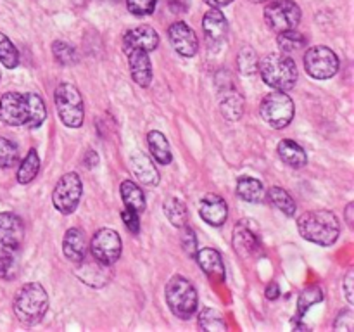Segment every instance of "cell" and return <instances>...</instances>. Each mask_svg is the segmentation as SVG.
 Segmentation results:
<instances>
[{
    "label": "cell",
    "instance_id": "cell-27",
    "mask_svg": "<svg viewBox=\"0 0 354 332\" xmlns=\"http://www.w3.org/2000/svg\"><path fill=\"white\" fill-rule=\"evenodd\" d=\"M237 194L241 199L248 201V203H261L263 197H265V189L258 178L241 176L237 182Z\"/></svg>",
    "mask_w": 354,
    "mask_h": 332
},
{
    "label": "cell",
    "instance_id": "cell-39",
    "mask_svg": "<svg viewBox=\"0 0 354 332\" xmlns=\"http://www.w3.org/2000/svg\"><path fill=\"white\" fill-rule=\"evenodd\" d=\"M182 228V235H180V242H182V248L190 258H196L197 255V235L189 225H183Z\"/></svg>",
    "mask_w": 354,
    "mask_h": 332
},
{
    "label": "cell",
    "instance_id": "cell-28",
    "mask_svg": "<svg viewBox=\"0 0 354 332\" xmlns=\"http://www.w3.org/2000/svg\"><path fill=\"white\" fill-rule=\"evenodd\" d=\"M277 42H279V48L282 54H292V52H297L306 47L308 44L306 37L299 33V31H296V28L294 30L280 31Z\"/></svg>",
    "mask_w": 354,
    "mask_h": 332
},
{
    "label": "cell",
    "instance_id": "cell-35",
    "mask_svg": "<svg viewBox=\"0 0 354 332\" xmlns=\"http://www.w3.org/2000/svg\"><path fill=\"white\" fill-rule=\"evenodd\" d=\"M52 52H54V57L59 64L62 66H73L78 62V52L73 47L71 44L62 40H55L52 44Z\"/></svg>",
    "mask_w": 354,
    "mask_h": 332
},
{
    "label": "cell",
    "instance_id": "cell-1",
    "mask_svg": "<svg viewBox=\"0 0 354 332\" xmlns=\"http://www.w3.org/2000/svg\"><path fill=\"white\" fill-rule=\"evenodd\" d=\"M47 118V107L38 93L7 92L0 97V121L9 127L38 128Z\"/></svg>",
    "mask_w": 354,
    "mask_h": 332
},
{
    "label": "cell",
    "instance_id": "cell-32",
    "mask_svg": "<svg viewBox=\"0 0 354 332\" xmlns=\"http://www.w3.org/2000/svg\"><path fill=\"white\" fill-rule=\"evenodd\" d=\"M199 327L203 331L209 332H225L227 331V324L220 311L213 310V308H203L199 313Z\"/></svg>",
    "mask_w": 354,
    "mask_h": 332
},
{
    "label": "cell",
    "instance_id": "cell-17",
    "mask_svg": "<svg viewBox=\"0 0 354 332\" xmlns=\"http://www.w3.org/2000/svg\"><path fill=\"white\" fill-rule=\"evenodd\" d=\"M159 45V35L156 33L154 28L151 26H137L133 30L127 31L123 38L124 52L130 50H144L152 52Z\"/></svg>",
    "mask_w": 354,
    "mask_h": 332
},
{
    "label": "cell",
    "instance_id": "cell-46",
    "mask_svg": "<svg viewBox=\"0 0 354 332\" xmlns=\"http://www.w3.org/2000/svg\"><path fill=\"white\" fill-rule=\"evenodd\" d=\"M204 2H206L209 7H213V9H220V7L230 6L234 0H204Z\"/></svg>",
    "mask_w": 354,
    "mask_h": 332
},
{
    "label": "cell",
    "instance_id": "cell-9",
    "mask_svg": "<svg viewBox=\"0 0 354 332\" xmlns=\"http://www.w3.org/2000/svg\"><path fill=\"white\" fill-rule=\"evenodd\" d=\"M83 194V183L78 173L69 172L59 178L55 185L54 194H52V203L54 208L62 214L75 213L78 208L80 199Z\"/></svg>",
    "mask_w": 354,
    "mask_h": 332
},
{
    "label": "cell",
    "instance_id": "cell-16",
    "mask_svg": "<svg viewBox=\"0 0 354 332\" xmlns=\"http://www.w3.org/2000/svg\"><path fill=\"white\" fill-rule=\"evenodd\" d=\"M24 223L17 214L0 213V246L17 251L23 244Z\"/></svg>",
    "mask_w": 354,
    "mask_h": 332
},
{
    "label": "cell",
    "instance_id": "cell-14",
    "mask_svg": "<svg viewBox=\"0 0 354 332\" xmlns=\"http://www.w3.org/2000/svg\"><path fill=\"white\" fill-rule=\"evenodd\" d=\"M76 275L80 280L86 284V286L92 287H104L111 279V265L99 261L97 258L90 256V258H83L78 263V270H76Z\"/></svg>",
    "mask_w": 354,
    "mask_h": 332
},
{
    "label": "cell",
    "instance_id": "cell-3",
    "mask_svg": "<svg viewBox=\"0 0 354 332\" xmlns=\"http://www.w3.org/2000/svg\"><path fill=\"white\" fill-rule=\"evenodd\" d=\"M48 310V294L38 282H28L14 297V313L24 325H37Z\"/></svg>",
    "mask_w": 354,
    "mask_h": 332
},
{
    "label": "cell",
    "instance_id": "cell-41",
    "mask_svg": "<svg viewBox=\"0 0 354 332\" xmlns=\"http://www.w3.org/2000/svg\"><path fill=\"white\" fill-rule=\"evenodd\" d=\"M121 218L124 221V227L131 232V234L137 235L140 232V218H138V213L131 208L124 206V210L121 211Z\"/></svg>",
    "mask_w": 354,
    "mask_h": 332
},
{
    "label": "cell",
    "instance_id": "cell-36",
    "mask_svg": "<svg viewBox=\"0 0 354 332\" xmlns=\"http://www.w3.org/2000/svg\"><path fill=\"white\" fill-rule=\"evenodd\" d=\"M19 161V149L9 138L0 137V168L10 169Z\"/></svg>",
    "mask_w": 354,
    "mask_h": 332
},
{
    "label": "cell",
    "instance_id": "cell-43",
    "mask_svg": "<svg viewBox=\"0 0 354 332\" xmlns=\"http://www.w3.org/2000/svg\"><path fill=\"white\" fill-rule=\"evenodd\" d=\"M353 279H354V270H349L344 277V282H342V287H344V296L348 299L349 304L354 303L353 297Z\"/></svg>",
    "mask_w": 354,
    "mask_h": 332
},
{
    "label": "cell",
    "instance_id": "cell-26",
    "mask_svg": "<svg viewBox=\"0 0 354 332\" xmlns=\"http://www.w3.org/2000/svg\"><path fill=\"white\" fill-rule=\"evenodd\" d=\"M147 144H149V151L152 152L156 161L159 165H169L173 161V154L171 149H169V142L161 131L152 130L147 133Z\"/></svg>",
    "mask_w": 354,
    "mask_h": 332
},
{
    "label": "cell",
    "instance_id": "cell-19",
    "mask_svg": "<svg viewBox=\"0 0 354 332\" xmlns=\"http://www.w3.org/2000/svg\"><path fill=\"white\" fill-rule=\"evenodd\" d=\"M149 52L144 50H130L128 52V64L133 82L138 86H149L152 82V62L149 57Z\"/></svg>",
    "mask_w": 354,
    "mask_h": 332
},
{
    "label": "cell",
    "instance_id": "cell-49",
    "mask_svg": "<svg viewBox=\"0 0 354 332\" xmlns=\"http://www.w3.org/2000/svg\"><path fill=\"white\" fill-rule=\"evenodd\" d=\"M0 78H2V73H0Z\"/></svg>",
    "mask_w": 354,
    "mask_h": 332
},
{
    "label": "cell",
    "instance_id": "cell-21",
    "mask_svg": "<svg viewBox=\"0 0 354 332\" xmlns=\"http://www.w3.org/2000/svg\"><path fill=\"white\" fill-rule=\"evenodd\" d=\"M62 252L73 263H80L86 256V237L85 232L78 227H73L66 232L62 241Z\"/></svg>",
    "mask_w": 354,
    "mask_h": 332
},
{
    "label": "cell",
    "instance_id": "cell-33",
    "mask_svg": "<svg viewBox=\"0 0 354 332\" xmlns=\"http://www.w3.org/2000/svg\"><path fill=\"white\" fill-rule=\"evenodd\" d=\"M324 299V293L318 286L306 287L304 290H301L299 299H297V320H303V317L306 315V311L310 310L313 304L320 303Z\"/></svg>",
    "mask_w": 354,
    "mask_h": 332
},
{
    "label": "cell",
    "instance_id": "cell-23",
    "mask_svg": "<svg viewBox=\"0 0 354 332\" xmlns=\"http://www.w3.org/2000/svg\"><path fill=\"white\" fill-rule=\"evenodd\" d=\"M277 152H279V158L282 159V163H286L290 168H303L308 163V156L304 149L297 142L289 140V138L280 142Z\"/></svg>",
    "mask_w": 354,
    "mask_h": 332
},
{
    "label": "cell",
    "instance_id": "cell-48",
    "mask_svg": "<svg viewBox=\"0 0 354 332\" xmlns=\"http://www.w3.org/2000/svg\"><path fill=\"white\" fill-rule=\"evenodd\" d=\"M251 2H265V0H251Z\"/></svg>",
    "mask_w": 354,
    "mask_h": 332
},
{
    "label": "cell",
    "instance_id": "cell-29",
    "mask_svg": "<svg viewBox=\"0 0 354 332\" xmlns=\"http://www.w3.org/2000/svg\"><path fill=\"white\" fill-rule=\"evenodd\" d=\"M38 172H40V158H38V152L35 149H30L26 158L17 168V182L23 183V185L30 183L38 175Z\"/></svg>",
    "mask_w": 354,
    "mask_h": 332
},
{
    "label": "cell",
    "instance_id": "cell-5",
    "mask_svg": "<svg viewBox=\"0 0 354 332\" xmlns=\"http://www.w3.org/2000/svg\"><path fill=\"white\" fill-rule=\"evenodd\" d=\"M166 303H168L169 311L176 318L189 320L194 317L199 304L197 290L194 284L183 275H175L166 284Z\"/></svg>",
    "mask_w": 354,
    "mask_h": 332
},
{
    "label": "cell",
    "instance_id": "cell-8",
    "mask_svg": "<svg viewBox=\"0 0 354 332\" xmlns=\"http://www.w3.org/2000/svg\"><path fill=\"white\" fill-rule=\"evenodd\" d=\"M303 10L294 0H273L265 7V23L270 30L287 31L299 26Z\"/></svg>",
    "mask_w": 354,
    "mask_h": 332
},
{
    "label": "cell",
    "instance_id": "cell-13",
    "mask_svg": "<svg viewBox=\"0 0 354 332\" xmlns=\"http://www.w3.org/2000/svg\"><path fill=\"white\" fill-rule=\"evenodd\" d=\"M169 42H171L173 48L178 52L183 57H194L199 50V40H197V35L192 28L189 26L183 21L178 23H173L168 30Z\"/></svg>",
    "mask_w": 354,
    "mask_h": 332
},
{
    "label": "cell",
    "instance_id": "cell-42",
    "mask_svg": "<svg viewBox=\"0 0 354 332\" xmlns=\"http://www.w3.org/2000/svg\"><path fill=\"white\" fill-rule=\"evenodd\" d=\"M353 325H354V313H353V310H349V308H348V310H342L341 313L335 317V322H334L335 331L351 332Z\"/></svg>",
    "mask_w": 354,
    "mask_h": 332
},
{
    "label": "cell",
    "instance_id": "cell-6",
    "mask_svg": "<svg viewBox=\"0 0 354 332\" xmlns=\"http://www.w3.org/2000/svg\"><path fill=\"white\" fill-rule=\"evenodd\" d=\"M55 109H57L59 120L68 128H80L85 120V106L80 90L73 83H59L54 92Z\"/></svg>",
    "mask_w": 354,
    "mask_h": 332
},
{
    "label": "cell",
    "instance_id": "cell-15",
    "mask_svg": "<svg viewBox=\"0 0 354 332\" xmlns=\"http://www.w3.org/2000/svg\"><path fill=\"white\" fill-rule=\"evenodd\" d=\"M203 30L211 48L220 47L228 37V21L220 9L207 10L203 17Z\"/></svg>",
    "mask_w": 354,
    "mask_h": 332
},
{
    "label": "cell",
    "instance_id": "cell-34",
    "mask_svg": "<svg viewBox=\"0 0 354 332\" xmlns=\"http://www.w3.org/2000/svg\"><path fill=\"white\" fill-rule=\"evenodd\" d=\"M17 273H19V265H17L14 249H0V279L14 280L17 277Z\"/></svg>",
    "mask_w": 354,
    "mask_h": 332
},
{
    "label": "cell",
    "instance_id": "cell-22",
    "mask_svg": "<svg viewBox=\"0 0 354 332\" xmlns=\"http://www.w3.org/2000/svg\"><path fill=\"white\" fill-rule=\"evenodd\" d=\"M196 261L199 263L201 270H203L209 279H218V280L225 279L223 258H221V255L214 248L197 249Z\"/></svg>",
    "mask_w": 354,
    "mask_h": 332
},
{
    "label": "cell",
    "instance_id": "cell-7",
    "mask_svg": "<svg viewBox=\"0 0 354 332\" xmlns=\"http://www.w3.org/2000/svg\"><path fill=\"white\" fill-rule=\"evenodd\" d=\"M294 111H296L294 100L287 95V92H280V90L268 93L259 106L261 118L275 130L289 127L290 121L294 120Z\"/></svg>",
    "mask_w": 354,
    "mask_h": 332
},
{
    "label": "cell",
    "instance_id": "cell-40",
    "mask_svg": "<svg viewBox=\"0 0 354 332\" xmlns=\"http://www.w3.org/2000/svg\"><path fill=\"white\" fill-rule=\"evenodd\" d=\"M127 7L133 16H151L156 9V0H127Z\"/></svg>",
    "mask_w": 354,
    "mask_h": 332
},
{
    "label": "cell",
    "instance_id": "cell-12",
    "mask_svg": "<svg viewBox=\"0 0 354 332\" xmlns=\"http://www.w3.org/2000/svg\"><path fill=\"white\" fill-rule=\"evenodd\" d=\"M234 249L241 258H252L261 251V239H259L258 232L252 228L249 220H241L234 228Z\"/></svg>",
    "mask_w": 354,
    "mask_h": 332
},
{
    "label": "cell",
    "instance_id": "cell-11",
    "mask_svg": "<svg viewBox=\"0 0 354 332\" xmlns=\"http://www.w3.org/2000/svg\"><path fill=\"white\" fill-rule=\"evenodd\" d=\"M121 251H123V242H121L120 234L113 228H100L93 234L92 242H90V252L93 258L106 265H113L120 259Z\"/></svg>",
    "mask_w": 354,
    "mask_h": 332
},
{
    "label": "cell",
    "instance_id": "cell-25",
    "mask_svg": "<svg viewBox=\"0 0 354 332\" xmlns=\"http://www.w3.org/2000/svg\"><path fill=\"white\" fill-rule=\"evenodd\" d=\"M121 199H123L124 206L131 208L137 211L138 214L144 213L147 208V201H145V194L133 180H123L121 183Z\"/></svg>",
    "mask_w": 354,
    "mask_h": 332
},
{
    "label": "cell",
    "instance_id": "cell-37",
    "mask_svg": "<svg viewBox=\"0 0 354 332\" xmlns=\"http://www.w3.org/2000/svg\"><path fill=\"white\" fill-rule=\"evenodd\" d=\"M258 54L252 47H244L241 48L237 55V68L242 75L245 76H251L254 73H258Z\"/></svg>",
    "mask_w": 354,
    "mask_h": 332
},
{
    "label": "cell",
    "instance_id": "cell-30",
    "mask_svg": "<svg viewBox=\"0 0 354 332\" xmlns=\"http://www.w3.org/2000/svg\"><path fill=\"white\" fill-rule=\"evenodd\" d=\"M165 214L169 220V223L175 225L176 228L183 227L189 221V211H187V206L176 197H169V199L165 201Z\"/></svg>",
    "mask_w": 354,
    "mask_h": 332
},
{
    "label": "cell",
    "instance_id": "cell-18",
    "mask_svg": "<svg viewBox=\"0 0 354 332\" xmlns=\"http://www.w3.org/2000/svg\"><path fill=\"white\" fill-rule=\"evenodd\" d=\"M199 214L211 227H221L228 218V206L218 194H206L199 203Z\"/></svg>",
    "mask_w": 354,
    "mask_h": 332
},
{
    "label": "cell",
    "instance_id": "cell-10",
    "mask_svg": "<svg viewBox=\"0 0 354 332\" xmlns=\"http://www.w3.org/2000/svg\"><path fill=\"white\" fill-rule=\"evenodd\" d=\"M304 69L315 80L332 78L339 71V57L332 48L317 45L304 54Z\"/></svg>",
    "mask_w": 354,
    "mask_h": 332
},
{
    "label": "cell",
    "instance_id": "cell-20",
    "mask_svg": "<svg viewBox=\"0 0 354 332\" xmlns=\"http://www.w3.org/2000/svg\"><path fill=\"white\" fill-rule=\"evenodd\" d=\"M130 165H131V172L135 173L138 180H140L144 185L154 187L158 185L159 180H161V175H159L158 168L154 166V163L144 154V152L137 151L130 156Z\"/></svg>",
    "mask_w": 354,
    "mask_h": 332
},
{
    "label": "cell",
    "instance_id": "cell-31",
    "mask_svg": "<svg viewBox=\"0 0 354 332\" xmlns=\"http://www.w3.org/2000/svg\"><path fill=\"white\" fill-rule=\"evenodd\" d=\"M268 197L273 203V206L279 208L283 214H287V216H294L296 214V201L292 199V196L286 189H282V187H272L268 190Z\"/></svg>",
    "mask_w": 354,
    "mask_h": 332
},
{
    "label": "cell",
    "instance_id": "cell-45",
    "mask_svg": "<svg viewBox=\"0 0 354 332\" xmlns=\"http://www.w3.org/2000/svg\"><path fill=\"white\" fill-rule=\"evenodd\" d=\"M280 296V287L277 286V282H272L268 287H266V297L268 299H277Z\"/></svg>",
    "mask_w": 354,
    "mask_h": 332
},
{
    "label": "cell",
    "instance_id": "cell-38",
    "mask_svg": "<svg viewBox=\"0 0 354 332\" xmlns=\"http://www.w3.org/2000/svg\"><path fill=\"white\" fill-rule=\"evenodd\" d=\"M0 62L9 69H14L19 64V52L16 45L3 33H0Z\"/></svg>",
    "mask_w": 354,
    "mask_h": 332
},
{
    "label": "cell",
    "instance_id": "cell-47",
    "mask_svg": "<svg viewBox=\"0 0 354 332\" xmlns=\"http://www.w3.org/2000/svg\"><path fill=\"white\" fill-rule=\"evenodd\" d=\"M353 211H354V203H349L348 206H346V213H344V216H346V221H348V225L349 227H353V221H354V218H353Z\"/></svg>",
    "mask_w": 354,
    "mask_h": 332
},
{
    "label": "cell",
    "instance_id": "cell-44",
    "mask_svg": "<svg viewBox=\"0 0 354 332\" xmlns=\"http://www.w3.org/2000/svg\"><path fill=\"white\" fill-rule=\"evenodd\" d=\"M83 163H85L86 168H95V166L99 165V156H97L95 151L88 149V151L85 152V159H83Z\"/></svg>",
    "mask_w": 354,
    "mask_h": 332
},
{
    "label": "cell",
    "instance_id": "cell-2",
    "mask_svg": "<svg viewBox=\"0 0 354 332\" xmlns=\"http://www.w3.org/2000/svg\"><path fill=\"white\" fill-rule=\"evenodd\" d=\"M299 235L318 246H332L341 235V221L330 210L306 211L297 220Z\"/></svg>",
    "mask_w": 354,
    "mask_h": 332
},
{
    "label": "cell",
    "instance_id": "cell-4",
    "mask_svg": "<svg viewBox=\"0 0 354 332\" xmlns=\"http://www.w3.org/2000/svg\"><path fill=\"white\" fill-rule=\"evenodd\" d=\"M258 71L263 82L280 92H289L297 83V66L289 54H268L259 61Z\"/></svg>",
    "mask_w": 354,
    "mask_h": 332
},
{
    "label": "cell",
    "instance_id": "cell-24",
    "mask_svg": "<svg viewBox=\"0 0 354 332\" xmlns=\"http://www.w3.org/2000/svg\"><path fill=\"white\" fill-rule=\"evenodd\" d=\"M220 111L227 120L230 121L241 120V116L244 114V97H242L237 90H234L230 86V89H227L223 93H221Z\"/></svg>",
    "mask_w": 354,
    "mask_h": 332
}]
</instances>
